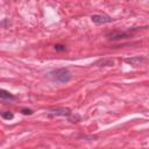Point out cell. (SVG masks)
<instances>
[{
    "mask_svg": "<svg viewBox=\"0 0 149 149\" xmlns=\"http://www.w3.org/2000/svg\"><path fill=\"white\" fill-rule=\"evenodd\" d=\"M49 76H50L52 81H56L59 84L68 83L71 79V72L66 68H59V69L52 70V71H50Z\"/></svg>",
    "mask_w": 149,
    "mask_h": 149,
    "instance_id": "1",
    "label": "cell"
},
{
    "mask_svg": "<svg viewBox=\"0 0 149 149\" xmlns=\"http://www.w3.org/2000/svg\"><path fill=\"white\" fill-rule=\"evenodd\" d=\"M140 27L133 28V29H128V30H113L107 33L105 36L107 37L108 41H120V40H125L128 37H132L134 35V33L136 30H139Z\"/></svg>",
    "mask_w": 149,
    "mask_h": 149,
    "instance_id": "2",
    "label": "cell"
},
{
    "mask_svg": "<svg viewBox=\"0 0 149 149\" xmlns=\"http://www.w3.org/2000/svg\"><path fill=\"white\" fill-rule=\"evenodd\" d=\"M47 114H48L49 118H55V116H66V118H69L72 114V112L68 107H51V108L48 109Z\"/></svg>",
    "mask_w": 149,
    "mask_h": 149,
    "instance_id": "3",
    "label": "cell"
},
{
    "mask_svg": "<svg viewBox=\"0 0 149 149\" xmlns=\"http://www.w3.org/2000/svg\"><path fill=\"white\" fill-rule=\"evenodd\" d=\"M91 21L95 24H106L114 21V19L107 14H93L91 15Z\"/></svg>",
    "mask_w": 149,
    "mask_h": 149,
    "instance_id": "4",
    "label": "cell"
},
{
    "mask_svg": "<svg viewBox=\"0 0 149 149\" xmlns=\"http://www.w3.org/2000/svg\"><path fill=\"white\" fill-rule=\"evenodd\" d=\"M123 61H125V63H127V64H129V65H132V66H137V65H140L141 63L146 62L147 58H146L144 56H134V57L125 58Z\"/></svg>",
    "mask_w": 149,
    "mask_h": 149,
    "instance_id": "5",
    "label": "cell"
},
{
    "mask_svg": "<svg viewBox=\"0 0 149 149\" xmlns=\"http://www.w3.org/2000/svg\"><path fill=\"white\" fill-rule=\"evenodd\" d=\"M0 99H1L2 101H5V100L13 101V100H15V99H16V97H15L14 94H12L9 91H6V90L1 88V90H0Z\"/></svg>",
    "mask_w": 149,
    "mask_h": 149,
    "instance_id": "6",
    "label": "cell"
},
{
    "mask_svg": "<svg viewBox=\"0 0 149 149\" xmlns=\"http://www.w3.org/2000/svg\"><path fill=\"white\" fill-rule=\"evenodd\" d=\"M94 65H97V66H113L114 61L111 58H100L97 62H94Z\"/></svg>",
    "mask_w": 149,
    "mask_h": 149,
    "instance_id": "7",
    "label": "cell"
},
{
    "mask_svg": "<svg viewBox=\"0 0 149 149\" xmlns=\"http://www.w3.org/2000/svg\"><path fill=\"white\" fill-rule=\"evenodd\" d=\"M1 118L2 119H5V120H13L14 119V114H13V112H9V111H5V112H2L1 113Z\"/></svg>",
    "mask_w": 149,
    "mask_h": 149,
    "instance_id": "8",
    "label": "cell"
},
{
    "mask_svg": "<svg viewBox=\"0 0 149 149\" xmlns=\"http://www.w3.org/2000/svg\"><path fill=\"white\" fill-rule=\"evenodd\" d=\"M68 119H69V121L72 122V123H76V122H79V121H80V116H79L78 114H73V113H72Z\"/></svg>",
    "mask_w": 149,
    "mask_h": 149,
    "instance_id": "9",
    "label": "cell"
},
{
    "mask_svg": "<svg viewBox=\"0 0 149 149\" xmlns=\"http://www.w3.org/2000/svg\"><path fill=\"white\" fill-rule=\"evenodd\" d=\"M20 112H21V114H23V115H33V114H34V111L30 109V108H22Z\"/></svg>",
    "mask_w": 149,
    "mask_h": 149,
    "instance_id": "10",
    "label": "cell"
},
{
    "mask_svg": "<svg viewBox=\"0 0 149 149\" xmlns=\"http://www.w3.org/2000/svg\"><path fill=\"white\" fill-rule=\"evenodd\" d=\"M54 48H55V50H56V51H59V52H61V51H65V50H66V47H65V45H63V44H55V45H54Z\"/></svg>",
    "mask_w": 149,
    "mask_h": 149,
    "instance_id": "11",
    "label": "cell"
}]
</instances>
